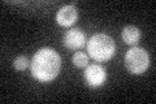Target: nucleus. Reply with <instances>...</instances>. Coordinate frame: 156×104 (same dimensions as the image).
<instances>
[{"mask_svg":"<svg viewBox=\"0 0 156 104\" xmlns=\"http://www.w3.org/2000/svg\"><path fill=\"white\" fill-rule=\"evenodd\" d=\"M78 12L74 5H64L56 14V21L61 26H72L77 21Z\"/></svg>","mask_w":156,"mask_h":104,"instance_id":"423d86ee","label":"nucleus"},{"mask_svg":"<svg viewBox=\"0 0 156 104\" xmlns=\"http://www.w3.org/2000/svg\"><path fill=\"white\" fill-rule=\"evenodd\" d=\"M86 37L80 29H70L64 37V44L69 49H78L85 46Z\"/></svg>","mask_w":156,"mask_h":104,"instance_id":"39448f33","label":"nucleus"},{"mask_svg":"<svg viewBox=\"0 0 156 104\" xmlns=\"http://www.w3.org/2000/svg\"><path fill=\"white\" fill-rule=\"evenodd\" d=\"M150 65V57L144 48L133 47L125 55V66L133 74H142Z\"/></svg>","mask_w":156,"mask_h":104,"instance_id":"7ed1b4c3","label":"nucleus"},{"mask_svg":"<svg viewBox=\"0 0 156 104\" xmlns=\"http://www.w3.org/2000/svg\"><path fill=\"white\" fill-rule=\"evenodd\" d=\"M115 42L107 34H95L91 37L87 46V52L95 61H108L115 55Z\"/></svg>","mask_w":156,"mask_h":104,"instance_id":"f03ea898","label":"nucleus"},{"mask_svg":"<svg viewBox=\"0 0 156 104\" xmlns=\"http://www.w3.org/2000/svg\"><path fill=\"white\" fill-rule=\"evenodd\" d=\"M121 37H122V41H124L126 44H130V46H135V44L139 42V39H140V30H139L138 27L129 25V26H125V27H124Z\"/></svg>","mask_w":156,"mask_h":104,"instance_id":"0eeeda50","label":"nucleus"},{"mask_svg":"<svg viewBox=\"0 0 156 104\" xmlns=\"http://www.w3.org/2000/svg\"><path fill=\"white\" fill-rule=\"evenodd\" d=\"M61 57L52 48H42L34 55L31 74L39 82H50L60 73Z\"/></svg>","mask_w":156,"mask_h":104,"instance_id":"f257e3e1","label":"nucleus"},{"mask_svg":"<svg viewBox=\"0 0 156 104\" xmlns=\"http://www.w3.org/2000/svg\"><path fill=\"white\" fill-rule=\"evenodd\" d=\"M73 64L77 68H85L89 64V56L83 52H76L73 55Z\"/></svg>","mask_w":156,"mask_h":104,"instance_id":"6e6552de","label":"nucleus"},{"mask_svg":"<svg viewBox=\"0 0 156 104\" xmlns=\"http://www.w3.org/2000/svg\"><path fill=\"white\" fill-rule=\"evenodd\" d=\"M13 66L16 70H20V72H22V70H25V69L29 66V60H27V57L26 56H18L14 59V61H13Z\"/></svg>","mask_w":156,"mask_h":104,"instance_id":"1a4fd4ad","label":"nucleus"},{"mask_svg":"<svg viewBox=\"0 0 156 104\" xmlns=\"http://www.w3.org/2000/svg\"><path fill=\"white\" fill-rule=\"evenodd\" d=\"M85 81L87 82V85L91 87H98L101 86L107 78V74L103 66L98 65V64H92L86 68V70L83 73Z\"/></svg>","mask_w":156,"mask_h":104,"instance_id":"20e7f679","label":"nucleus"}]
</instances>
